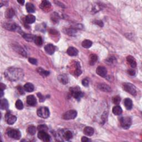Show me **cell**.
<instances>
[{
	"label": "cell",
	"mask_w": 142,
	"mask_h": 142,
	"mask_svg": "<svg viewBox=\"0 0 142 142\" xmlns=\"http://www.w3.org/2000/svg\"><path fill=\"white\" fill-rule=\"evenodd\" d=\"M6 78L11 81H17L23 78L24 76V71L21 68L10 67L5 72Z\"/></svg>",
	"instance_id": "6da1fadb"
},
{
	"label": "cell",
	"mask_w": 142,
	"mask_h": 142,
	"mask_svg": "<svg viewBox=\"0 0 142 142\" xmlns=\"http://www.w3.org/2000/svg\"><path fill=\"white\" fill-rule=\"evenodd\" d=\"M7 134L10 138L16 139V140H19L21 136L20 131L18 129H15L10 128L7 130Z\"/></svg>",
	"instance_id": "7a4b0ae2"
},
{
	"label": "cell",
	"mask_w": 142,
	"mask_h": 142,
	"mask_svg": "<svg viewBox=\"0 0 142 142\" xmlns=\"http://www.w3.org/2000/svg\"><path fill=\"white\" fill-rule=\"evenodd\" d=\"M123 89L125 91L133 95L136 94V91L135 86L133 84L130 83H125L123 84Z\"/></svg>",
	"instance_id": "3957f363"
},
{
	"label": "cell",
	"mask_w": 142,
	"mask_h": 142,
	"mask_svg": "<svg viewBox=\"0 0 142 142\" xmlns=\"http://www.w3.org/2000/svg\"><path fill=\"white\" fill-rule=\"evenodd\" d=\"M120 124L122 127L125 129L129 128L131 125V119L130 117H124L120 119Z\"/></svg>",
	"instance_id": "277c9868"
},
{
	"label": "cell",
	"mask_w": 142,
	"mask_h": 142,
	"mask_svg": "<svg viewBox=\"0 0 142 142\" xmlns=\"http://www.w3.org/2000/svg\"><path fill=\"white\" fill-rule=\"evenodd\" d=\"M50 110L46 107H42L37 110V115L41 118H47L50 116Z\"/></svg>",
	"instance_id": "5b68a950"
},
{
	"label": "cell",
	"mask_w": 142,
	"mask_h": 142,
	"mask_svg": "<svg viewBox=\"0 0 142 142\" xmlns=\"http://www.w3.org/2000/svg\"><path fill=\"white\" fill-rule=\"evenodd\" d=\"M70 92L74 98L77 99H79L83 96V93L80 90L78 87H72L70 88Z\"/></svg>",
	"instance_id": "8992f818"
},
{
	"label": "cell",
	"mask_w": 142,
	"mask_h": 142,
	"mask_svg": "<svg viewBox=\"0 0 142 142\" xmlns=\"http://www.w3.org/2000/svg\"><path fill=\"white\" fill-rule=\"evenodd\" d=\"M3 27L6 28V30L11 31H18L20 32L21 31V29L19 26L16 25L15 24H13V23H10V22H6L4 23L3 25Z\"/></svg>",
	"instance_id": "52a82bcc"
},
{
	"label": "cell",
	"mask_w": 142,
	"mask_h": 142,
	"mask_svg": "<svg viewBox=\"0 0 142 142\" xmlns=\"http://www.w3.org/2000/svg\"><path fill=\"white\" fill-rule=\"evenodd\" d=\"M77 115V112L75 110H70L66 112L63 115V118L66 120L73 119Z\"/></svg>",
	"instance_id": "ba28073f"
},
{
	"label": "cell",
	"mask_w": 142,
	"mask_h": 142,
	"mask_svg": "<svg viewBox=\"0 0 142 142\" xmlns=\"http://www.w3.org/2000/svg\"><path fill=\"white\" fill-rule=\"evenodd\" d=\"M5 119H6V122L9 124L12 125L16 122L17 120V118L16 116L14 115H12L11 113L8 112L6 113V115H5Z\"/></svg>",
	"instance_id": "9c48e42d"
},
{
	"label": "cell",
	"mask_w": 142,
	"mask_h": 142,
	"mask_svg": "<svg viewBox=\"0 0 142 142\" xmlns=\"http://www.w3.org/2000/svg\"><path fill=\"white\" fill-rule=\"evenodd\" d=\"M37 136L38 138L43 141H49L51 139V136L45 131H39Z\"/></svg>",
	"instance_id": "30bf717a"
},
{
	"label": "cell",
	"mask_w": 142,
	"mask_h": 142,
	"mask_svg": "<svg viewBox=\"0 0 142 142\" xmlns=\"http://www.w3.org/2000/svg\"><path fill=\"white\" fill-rule=\"evenodd\" d=\"M96 73L100 77H105L107 74V70L104 66H99L96 69Z\"/></svg>",
	"instance_id": "8fae6325"
},
{
	"label": "cell",
	"mask_w": 142,
	"mask_h": 142,
	"mask_svg": "<svg viewBox=\"0 0 142 142\" xmlns=\"http://www.w3.org/2000/svg\"><path fill=\"white\" fill-rule=\"evenodd\" d=\"M27 103L30 106H35L37 104V100L34 95H30L27 97Z\"/></svg>",
	"instance_id": "7c38bea8"
},
{
	"label": "cell",
	"mask_w": 142,
	"mask_h": 142,
	"mask_svg": "<svg viewBox=\"0 0 142 142\" xmlns=\"http://www.w3.org/2000/svg\"><path fill=\"white\" fill-rule=\"evenodd\" d=\"M55 47L52 44H47L45 47V50L46 52V53H48V55H53L55 52Z\"/></svg>",
	"instance_id": "4fadbf2b"
},
{
	"label": "cell",
	"mask_w": 142,
	"mask_h": 142,
	"mask_svg": "<svg viewBox=\"0 0 142 142\" xmlns=\"http://www.w3.org/2000/svg\"><path fill=\"white\" fill-rule=\"evenodd\" d=\"M97 87L99 90L103 92H110L111 91H112L111 88L109 86H108L107 84L104 83H99L98 84Z\"/></svg>",
	"instance_id": "5bb4252c"
},
{
	"label": "cell",
	"mask_w": 142,
	"mask_h": 142,
	"mask_svg": "<svg viewBox=\"0 0 142 142\" xmlns=\"http://www.w3.org/2000/svg\"><path fill=\"white\" fill-rule=\"evenodd\" d=\"M126 61H127L128 64H129L130 67H132V68H135L136 67V61L133 57L131 56H128L127 57H126Z\"/></svg>",
	"instance_id": "9a60e30c"
},
{
	"label": "cell",
	"mask_w": 142,
	"mask_h": 142,
	"mask_svg": "<svg viewBox=\"0 0 142 142\" xmlns=\"http://www.w3.org/2000/svg\"><path fill=\"white\" fill-rule=\"evenodd\" d=\"M67 53L70 56H76L78 53V51L77 48L73 47H70L68 48L67 51Z\"/></svg>",
	"instance_id": "2e32d148"
},
{
	"label": "cell",
	"mask_w": 142,
	"mask_h": 142,
	"mask_svg": "<svg viewBox=\"0 0 142 142\" xmlns=\"http://www.w3.org/2000/svg\"><path fill=\"white\" fill-rule=\"evenodd\" d=\"M51 2H49L48 1H46V0L43 1L40 6V8L43 10H49L51 8Z\"/></svg>",
	"instance_id": "e0dca14e"
},
{
	"label": "cell",
	"mask_w": 142,
	"mask_h": 142,
	"mask_svg": "<svg viewBox=\"0 0 142 142\" xmlns=\"http://www.w3.org/2000/svg\"><path fill=\"white\" fill-rule=\"evenodd\" d=\"M36 21V17L32 15H28L25 17V22L27 24H33Z\"/></svg>",
	"instance_id": "ac0fdd59"
},
{
	"label": "cell",
	"mask_w": 142,
	"mask_h": 142,
	"mask_svg": "<svg viewBox=\"0 0 142 142\" xmlns=\"http://www.w3.org/2000/svg\"><path fill=\"white\" fill-rule=\"evenodd\" d=\"M83 132L84 134H86V135L88 136H92L93 135L94 130V129L91 127V126H86L84 129Z\"/></svg>",
	"instance_id": "d6986e66"
},
{
	"label": "cell",
	"mask_w": 142,
	"mask_h": 142,
	"mask_svg": "<svg viewBox=\"0 0 142 142\" xmlns=\"http://www.w3.org/2000/svg\"><path fill=\"white\" fill-rule=\"evenodd\" d=\"M15 15V11L12 9L10 8L7 9L6 12H5V16L7 19H12V18Z\"/></svg>",
	"instance_id": "ffe728a7"
},
{
	"label": "cell",
	"mask_w": 142,
	"mask_h": 142,
	"mask_svg": "<svg viewBox=\"0 0 142 142\" xmlns=\"http://www.w3.org/2000/svg\"><path fill=\"white\" fill-rule=\"evenodd\" d=\"M112 112H113V114H114V115H120L122 113L123 110L122 109V108H121L119 105H115V106H114L113 108Z\"/></svg>",
	"instance_id": "44dd1931"
},
{
	"label": "cell",
	"mask_w": 142,
	"mask_h": 142,
	"mask_svg": "<svg viewBox=\"0 0 142 142\" xmlns=\"http://www.w3.org/2000/svg\"><path fill=\"white\" fill-rule=\"evenodd\" d=\"M124 104L126 109L130 110L133 107V103L131 100L129 98H126L124 100Z\"/></svg>",
	"instance_id": "7402d4cb"
},
{
	"label": "cell",
	"mask_w": 142,
	"mask_h": 142,
	"mask_svg": "<svg viewBox=\"0 0 142 142\" xmlns=\"http://www.w3.org/2000/svg\"><path fill=\"white\" fill-rule=\"evenodd\" d=\"M58 79L61 83L63 84H66L68 82V77L65 74H61V75L58 76Z\"/></svg>",
	"instance_id": "603a6c76"
},
{
	"label": "cell",
	"mask_w": 142,
	"mask_h": 142,
	"mask_svg": "<svg viewBox=\"0 0 142 142\" xmlns=\"http://www.w3.org/2000/svg\"><path fill=\"white\" fill-rule=\"evenodd\" d=\"M24 88L25 91L27 92H32L34 91L35 87L33 84L31 83H27L25 84Z\"/></svg>",
	"instance_id": "cb8c5ba5"
},
{
	"label": "cell",
	"mask_w": 142,
	"mask_h": 142,
	"mask_svg": "<svg viewBox=\"0 0 142 142\" xmlns=\"http://www.w3.org/2000/svg\"><path fill=\"white\" fill-rule=\"evenodd\" d=\"M9 102L6 99H2L1 100V104H0V108L2 110L7 109L9 108Z\"/></svg>",
	"instance_id": "d4e9b609"
},
{
	"label": "cell",
	"mask_w": 142,
	"mask_h": 142,
	"mask_svg": "<svg viewBox=\"0 0 142 142\" xmlns=\"http://www.w3.org/2000/svg\"><path fill=\"white\" fill-rule=\"evenodd\" d=\"M23 37H24L25 39L28 42H34V40L35 39L36 36H34L31 34H24L22 35Z\"/></svg>",
	"instance_id": "484cf974"
},
{
	"label": "cell",
	"mask_w": 142,
	"mask_h": 142,
	"mask_svg": "<svg viewBox=\"0 0 142 142\" xmlns=\"http://www.w3.org/2000/svg\"><path fill=\"white\" fill-rule=\"evenodd\" d=\"M26 7L27 11L30 14H32V13L35 12V6L31 3H27Z\"/></svg>",
	"instance_id": "4316f807"
},
{
	"label": "cell",
	"mask_w": 142,
	"mask_h": 142,
	"mask_svg": "<svg viewBox=\"0 0 142 142\" xmlns=\"http://www.w3.org/2000/svg\"><path fill=\"white\" fill-rule=\"evenodd\" d=\"M98 59V57L95 54H92L89 56V64L90 65H94Z\"/></svg>",
	"instance_id": "83f0119b"
},
{
	"label": "cell",
	"mask_w": 142,
	"mask_h": 142,
	"mask_svg": "<svg viewBox=\"0 0 142 142\" xmlns=\"http://www.w3.org/2000/svg\"><path fill=\"white\" fill-rule=\"evenodd\" d=\"M92 42L89 40H85L82 43V47L85 48H89L92 46Z\"/></svg>",
	"instance_id": "f1b7e54d"
},
{
	"label": "cell",
	"mask_w": 142,
	"mask_h": 142,
	"mask_svg": "<svg viewBox=\"0 0 142 142\" xmlns=\"http://www.w3.org/2000/svg\"><path fill=\"white\" fill-rule=\"evenodd\" d=\"M82 73V70L81 68V65H80L78 62H76V69L74 71V74L77 76H79L80 74Z\"/></svg>",
	"instance_id": "f546056e"
},
{
	"label": "cell",
	"mask_w": 142,
	"mask_h": 142,
	"mask_svg": "<svg viewBox=\"0 0 142 142\" xmlns=\"http://www.w3.org/2000/svg\"><path fill=\"white\" fill-rule=\"evenodd\" d=\"M37 71L38 73L43 77H47L50 74V72L48 71H46L42 68H38Z\"/></svg>",
	"instance_id": "4dcf8cb0"
},
{
	"label": "cell",
	"mask_w": 142,
	"mask_h": 142,
	"mask_svg": "<svg viewBox=\"0 0 142 142\" xmlns=\"http://www.w3.org/2000/svg\"><path fill=\"white\" fill-rule=\"evenodd\" d=\"M27 133L30 134V135H35L36 132V128L35 126L31 125L30 126H28L27 128Z\"/></svg>",
	"instance_id": "1f68e13d"
},
{
	"label": "cell",
	"mask_w": 142,
	"mask_h": 142,
	"mask_svg": "<svg viewBox=\"0 0 142 142\" xmlns=\"http://www.w3.org/2000/svg\"><path fill=\"white\" fill-rule=\"evenodd\" d=\"M34 42L38 46H41L43 44L42 38L40 36H36L35 39L34 40Z\"/></svg>",
	"instance_id": "d6a6232c"
},
{
	"label": "cell",
	"mask_w": 142,
	"mask_h": 142,
	"mask_svg": "<svg viewBox=\"0 0 142 142\" xmlns=\"http://www.w3.org/2000/svg\"><path fill=\"white\" fill-rule=\"evenodd\" d=\"M65 32L66 34L68 35L71 36H74L77 31L74 28H67L65 30Z\"/></svg>",
	"instance_id": "836d02e7"
},
{
	"label": "cell",
	"mask_w": 142,
	"mask_h": 142,
	"mask_svg": "<svg viewBox=\"0 0 142 142\" xmlns=\"http://www.w3.org/2000/svg\"><path fill=\"white\" fill-rule=\"evenodd\" d=\"M63 136H64V138L66 139V140H68L73 137V134H72V133L70 130H67L64 133Z\"/></svg>",
	"instance_id": "e575fe53"
},
{
	"label": "cell",
	"mask_w": 142,
	"mask_h": 142,
	"mask_svg": "<svg viewBox=\"0 0 142 142\" xmlns=\"http://www.w3.org/2000/svg\"><path fill=\"white\" fill-rule=\"evenodd\" d=\"M15 105H16V107L17 109H19V110H21L23 109V108H24V104H23V103L21 100L20 99L17 100L16 102V104H15Z\"/></svg>",
	"instance_id": "d590c367"
},
{
	"label": "cell",
	"mask_w": 142,
	"mask_h": 142,
	"mask_svg": "<svg viewBox=\"0 0 142 142\" xmlns=\"http://www.w3.org/2000/svg\"><path fill=\"white\" fill-rule=\"evenodd\" d=\"M112 100H113V103H114V104L118 105L120 103L121 99H120V97L119 96H118V95H116V96H115V97L113 98Z\"/></svg>",
	"instance_id": "8d00e7d4"
},
{
	"label": "cell",
	"mask_w": 142,
	"mask_h": 142,
	"mask_svg": "<svg viewBox=\"0 0 142 142\" xmlns=\"http://www.w3.org/2000/svg\"><path fill=\"white\" fill-rule=\"evenodd\" d=\"M38 131H47L48 130V127L47 126H46L45 124H42V125H40L38 126Z\"/></svg>",
	"instance_id": "74e56055"
},
{
	"label": "cell",
	"mask_w": 142,
	"mask_h": 142,
	"mask_svg": "<svg viewBox=\"0 0 142 142\" xmlns=\"http://www.w3.org/2000/svg\"><path fill=\"white\" fill-rule=\"evenodd\" d=\"M53 17H52V20L53 22H57L58 21V19H59V17H58V15L57 14H56V13H55V14H53Z\"/></svg>",
	"instance_id": "f35d334b"
},
{
	"label": "cell",
	"mask_w": 142,
	"mask_h": 142,
	"mask_svg": "<svg viewBox=\"0 0 142 142\" xmlns=\"http://www.w3.org/2000/svg\"><path fill=\"white\" fill-rule=\"evenodd\" d=\"M28 61L31 64H34V65H36L37 64V60L34 58H30L28 59Z\"/></svg>",
	"instance_id": "ab89813d"
},
{
	"label": "cell",
	"mask_w": 142,
	"mask_h": 142,
	"mask_svg": "<svg viewBox=\"0 0 142 142\" xmlns=\"http://www.w3.org/2000/svg\"><path fill=\"white\" fill-rule=\"evenodd\" d=\"M82 83L84 87H88L89 85V81L87 79H83L82 81Z\"/></svg>",
	"instance_id": "60d3db41"
},
{
	"label": "cell",
	"mask_w": 142,
	"mask_h": 142,
	"mask_svg": "<svg viewBox=\"0 0 142 142\" xmlns=\"http://www.w3.org/2000/svg\"><path fill=\"white\" fill-rule=\"evenodd\" d=\"M17 90H18V91L19 92L20 94L22 95V94H25V92H24L25 89H24V88H23L21 86L17 87Z\"/></svg>",
	"instance_id": "b9f144b4"
},
{
	"label": "cell",
	"mask_w": 142,
	"mask_h": 142,
	"mask_svg": "<svg viewBox=\"0 0 142 142\" xmlns=\"http://www.w3.org/2000/svg\"><path fill=\"white\" fill-rule=\"evenodd\" d=\"M128 73L130 76H133L135 74V71L133 70V69H129V70H128Z\"/></svg>",
	"instance_id": "7bdbcfd3"
},
{
	"label": "cell",
	"mask_w": 142,
	"mask_h": 142,
	"mask_svg": "<svg viewBox=\"0 0 142 142\" xmlns=\"http://www.w3.org/2000/svg\"><path fill=\"white\" fill-rule=\"evenodd\" d=\"M37 95L38 96V97H39V99L41 102L44 101V100H45V97H44L43 95L41 94V93H38L37 94Z\"/></svg>",
	"instance_id": "ee69618b"
},
{
	"label": "cell",
	"mask_w": 142,
	"mask_h": 142,
	"mask_svg": "<svg viewBox=\"0 0 142 142\" xmlns=\"http://www.w3.org/2000/svg\"><path fill=\"white\" fill-rule=\"evenodd\" d=\"M94 23H95V24L99 25V26H100V27H103V22L100 21H95Z\"/></svg>",
	"instance_id": "f6af8a7d"
},
{
	"label": "cell",
	"mask_w": 142,
	"mask_h": 142,
	"mask_svg": "<svg viewBox=\"0 0 142 142\" xmlns=\"http://www.w3.org/2000/svg\"><path fill=\"white\" fill-rule=\"evenodd\" d=\"M81 141H83V142H87V141H91V140H90V139H89L88 138H87L86 136H83V137L82 138Z\"/></svg>",
	"instance_id": "bcb514c9"
},
{
	"label": "cell",
	"mask_w": 142,
	"mask_h": 142,
	"mask_svg": "<svg viewBox=\"0 0 142 142\" xmlns=\"http://www.w3.org/2000/svg\"><path fill=\"white\" fill-rule=\"evenodd\" d=\"M115 58L114 57H110L108 59V62L110 63H113V62H114Z\"/></svg>",
	"instance_id": "7dc6e473"
},
{
	"label": "cell",
	"mask_w": 142,
	"mask_h": 142,
	"mask_svg": "<svg viewBox=\"0 0 142 142\" xmlns=\"http://www.w3.org/2000/svg\"><path fill=\"white\" fill-rule=\"evenodd\" d=\"M6 88V86L3 83H1V91H3Z\"/></svg>",
	"instance_id": "c3c4849f"
},
{
	"label": "cell",
	"mask_w": 142,
	"mask_h": 142,
	"mask_svg": "<svg viewBox=\"0 0 142 142\" xmlns=\"http://www.w3.org/2000/svg\"><path fill=\"white\" fill-rule=\"evenodd\" d=\"M50 33H52V34H53V35H55L56 33H57V31H56L55 30H50Z\"/></svg>",
	"instance_id": "681fc988"
},
{
	"label": "cell",
	"mask_w": 142,
	"mask_h": 142,
	"mask_svg": "<svg viewBox=\"0 0 142 142\" xmlns=\"http://www.w3.org/2000/svg\"><path fill=\"white\" fill-rule=\"evenodd\" d=\"M17 2H18V3L20 4L21 5H23L25 3V1H17Z\"/></svg>",
	"instance_id": "f907efd6"
}]
</instances>
